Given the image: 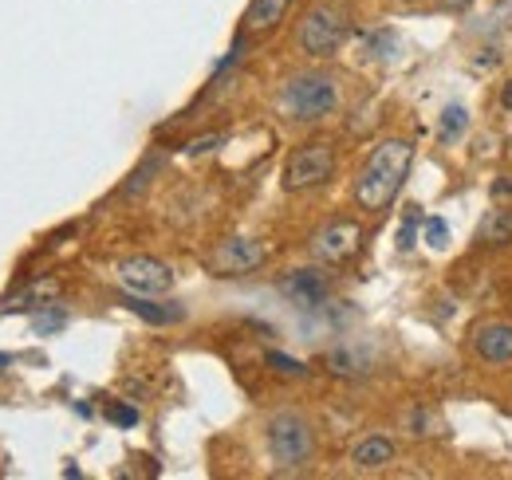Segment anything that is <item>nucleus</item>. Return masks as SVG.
I'll list each match as a JSON object with an SVG mask.
<instances>
[{
    "mask_svg": "<svg viewBox=\"0 0 512 480\" xmlns=\"http://www.w3.org/2000/svg\"><path fill=\"white\" fill-rule=\"evenodd\" d=\"M414 166V146L406 138H386L371 150L363 174L355 181V201L363 213H383L386 205L398 197L402 181Z\"/></svg>",
    "mask_w": 512,
    "mask_h": 480,
    "instance_id": "f257e3e1",
    "label": "nucleus"
},
{
    "mask_svg": "<svg viewBox=\"0 0 512 480\" xmlns=\"http://www.w3.org/2000/svg\"><path fill=\"white\" fill-rule=\"evenodd\" d=\"M280 103L296 122H320L339 107V83L327 71H300L284 83Z\"/></svg>",
    "mask_w": 512,
    "mask_h": 480,
    "instance_id": "f03ea898",
    "label": "nucleus"
},
{
    "mask_svg": "<svg viewBox=\"0 0 512 480\" xmlns=\"http://www.w3.org/2000/svg\"><path fill=\"white\" fill-rule=\"evenodd\" d=\"M213 146H221V138H201V142L190 146V154H205V150H213Z\"/></svg>",
    "mask_w": 512,
    "mask_h": 480,
    "instance_id": "5701e85b",
    "label": "nucleus"
},
{
    "mask_svg": "<svg viewBox=\"0 0 512 480\" xmlns=\"http://www.w3.org/2000/svg\"><path fill=\"white\" fill-rule=\"evenodd\" d=\"M347 36H351V24H347L343 8H335V4H316L300 24V48L316 60L335 56Z\"/></svg>",
    "mask_w": 512,
    "mask_h": 480,
    "instance_id": "20e7f679",
    "label": "nucleus"
},
{
    "mask_svg": "<svg viewBox=\"0 0 512 480\" xmlns=\"http://www.w3.org/2000/svg\"><path fill=\"white\" fill-rule=\"evenodd\" d=\"M465 126H469V115H465V107L449 103L446 111H442V122H438V138H442V142H457V138L465 134Z\"/></svg>",
    "mask_w": 512,
    "mask_h": 480,
    "instance_id": "dca6fc26",
    "label": "nucleus"
},
{
    "mask_svg": "<svg viewBox=\"0 0 512 480\" xmlns=\"http://www.w3.org/2000/svg\"><path fill=\"white\" fill-rule=\"evenodd\" d=\"M284 292L296 303H304V307H316V303L327 300L331 284H327V276L316 272V268H300V272H292V276L284 280Z\"/></svg>",
    "mask_w": 512,
    "mask_h": 480,
    "instance_id": "9d476101",
    "label": "nucleus"
},
{
    "mask_svg": "<svg viewBox=\"0 0 512 480\" xmlns=\"http://www.w3.org/2000/svg\"><path fill=\"white\" fill-rule=\"evenodd\" d=\"M422 237H426V244H430V248H446V244H449L446 221H442V217H430V221L422 225Z\"/></svg>",
    "mask_w": 512,
    "mask_h": 480,
    "instance_id": "a211bd4d",
    "label": "nucleus"
},
{
    "mask_svg": "<svg viewBox=\"0 0 512 480\" xmlns=\"http://www.w3.org/2000/svg\"><path fill=\"white\" fill-rule=\"evenodd\" d=\"M505 107H512V83H509V91H505Z\"/></svg>",
    "mask_w": 512,
    "mask_h": 480,
    "instance_id": "393cba45",
    "label": "nucleus"
},
{
    "mask_svg": "<svg viewBox=\"0 0 512 480\" xmlns=\"http://www.w3.org/2000/svg\"><path fill=\"white\" fill-rule=\"evenodd\" d=\"M111 421H119V425H138V410H134V406H123V402H115V406H111Z\"/></svg>",
    "mask_w": 512,
    "mask_h": 480,
    "instance_id": "aec40b11",
    "label": "nucleus"
},
{
    "mask_svg": "<svg viewBox=\"0 0 512 480\" xmlns=\"http://www.w3.org/2000/svg\"><path fill=\"white\" fill-rule=\"evenodd\" d=\"M493 16H497V20L505 24V28H512V0H501V4L493 8Z\"/></svg>",
    "mask_w": 512,
    "mask_h": 480,
    "instance_id": "4be33fe9",
    "label": "nucleus"
},
{
    "mask_svg": "<svg viewBox=\"0 0 512 480\" xmlns=\"http://www.w3.org/2000/svg\"><path fill=\"white\" fill-rule=\"evenodd\" d=\"M123 307H130L134 315H142L146 323H174V319H182L186 311L178 307V303H150V296H123Z\"/></svg>",
    "mask_w": 512,
    "mask_h": 480,
    "instance_id": "4468645a",
    "label": "nucleus"
},
{
    "mask_svg": "<svg viewBox=\"0 0 512 480\" xmlns=\"http://www.w3.org/2000/svg\"><path fill=\"white\" fill-rule=\"evenodd\" d=\"M394 461V441L390 437H367V441H359L355 449H351V465L355 469H386Z\"/></svg>",
    "mask_w": 512,
    "mask_h": 480,
    "instance_id": "9b49d317",
    "label": "nucleus"
},
{
    "mask_svg": "<svg viewBox=\"0 0 512 480\" xmlns=\"http://www.w3.org/2000/svg\"><path fill=\"white\" fill-rule=\"evenodd\" d=\"M260 264H264V244L245 240V237L217 244V252L209 256V268L221 272V276H245V272H253Z\"/></svg>",
    "mask_w": 512,
    "mask_h": 480,
    "instance_id": "0eeeda50",
    "label": "nucleus"
},
{
    "mask_svg": "<svg viewBox=\"0 0 512 480\" xmlns=\"http://www.w3.org/2000/svg\"><path fill=\"white\" fill-rule=\"evenodd\" d=\"M154 170H158V158H150V162H146V166H142V170H138V174H134V178H130L127 193H138V189H142V185H146V178H150V174H154Z\"/></svg>",
    "mask_w": 512,
    "mask_h": 480,
    "instance_id": "412c9836",
    "label": "nucleus"
},
{
    "mask_svg": "<svg viewBox=\"0 0 512 480\" xmlns=\"http://www.w3.org/2000/svg\"><path fill=\"white\" fill-rule=\"evenodd\" d=\"M359 237H363V233H359L355 221H335V225H327L323 233H316L312 252H316V260H323V264H343L347 256H355Z\"/></svg>",
    "mask_w": 512,
    "mask_h": 480,
    "instance_id": "6e6552de",
    "label": "nucleus"
},
{
    "mask_svg": "<svg viewBox=\"0 0 512 480\" xmlns=\"http://www.w3.org/2000/svg\"><path fill=\"white\" fill-rule=\"evenodd\" d=\"M477 244L481 248H505L512 244V209H497L477 225Z\"/></svg>",
    "mask_w": 512,
    "mask_h": 480,
    "instance_id": "f8f14e48",
    "label": "nucleus"
},
{
    "mask_svg": "<svg viewBox=\"0 0 512 480\" xmlns=\"http://www.w3.org/2000/svg\"><path fill=\"white\" fill-rule=\"evenodd\" d=\"M268 453L276 465L296 469L316 453V433L300 414H276L268 421Z\"/></svg>",
    "mask_w": 512,
    "mask_h": 480,
    "instance_id": "7ed1b4c3",
    "label": "nucleus"
},
{
    "mask_svg": "<svg viewBox=\"0 0 512 480\" xmlns=\"http://www.w3.org/2000/svg\"><path fill=\"white\" fill-rule=\"evenodd\" d=\"M327 366H331V374H339V378H355V374L367 370V359H363L359 351H351V347H335V351L327 355Z\"/></svg>",
    "mask_w": 512,
    "mask_h": 480,
    "instance_id": "2eb2a0df",
    "label": "nucleus"
},
{
    "mask_svg": "<svg viewBox=\"0 0 512 480\" xmlns=\"http://www.w3.org/2000/svg\"><path fill=\"white\" fill-rule=\"evenodd\" d=\"M473 351L481 362H512V323H481L473 331Z\"/></svg>",
    "mask_w": 512,
    "mask_h": 480,
    "instance_id": "1a4fd4ad",
    "label": "nucleus"
},
{
    "mask_svg": "<svg viewBox=\"0 0 512 480\" xmlns=\"http://www.w3.org/2000/svg\"><path fill=\"white\" fill-rule=\"evenodd\" d=\"M64 319H67V315H64V307H52V311H40L32 327H36L40 335H48V331H60V327H64Z\"/></svg>",
    "mask_w": 512,
    "mask_h": 480,
    "instance_id": "6ab92c4d",
    "label": "nucleus"
},
{
    "mask_svg": "<svg viewBox=\"0 0 512 480\" xmlns=\"http://www.w3.org/2000/svg\"><path fill=\"white\" fill-rule=\"evenodd\" d=\"M119 284L134 296H162L174 288V268L154 256H130L119 264Z\"/></svg>",
    "mask_w": 512,
    "mask_h": 480,
    "instance_id": "423d86ee",
    "label": "nucleus"
},
{
    "mask_svg": "<svg viewBox=\"0 0 512 480\" xmlns=\"http://www.w3.org/2000/svg\"><path fill=\"white\" fill-rule=\"evenodd\" d=\"M264 362H268L276 374H284V378H304V374H308V366H304V362L288 359V355H280V351H268Z\"/></svg>",
    "mask_w": 512,
    "mask_h": 480,
    "instance_id": "f3484780",
    "label": "nucleus"
},
{
    "mask_svg": "<svg viewBox=\"0 0 512 480\" xmlns=\"http://www.w3.org/2000/svg\"><path fill=\"white\" fill-rule=\"evenodd\" d=\"M288 12V0H253L249 12H245V32H268L284 20Z\"/></svg>",
    "mask_w": 512,
    "mask_h": 480,
    "instance_id": "ddd939ff",
    "label": "nucleus"
},
{
    "mask_svg": "<svg viewBox=\"0 0 512 480\" xmlns=\"http://www.w3.org/2000/svg\"><path fill=\"white\" fill-rule=\"evenodd\" d=\"M335 170V150L327 142H308L300 150H292V158L284 162V189L300 193V189H316L331 178Z\"/></svg>",
    "mask_w": 512,
    "mask_h": 480,
    "instance_id": "39448f33",
    "label": "nucleus"
},
{
    "mask_svg": "<svg viewBox=\"0 0 512 480\" xmlns=\"http://www.w3.org/2000/svg\"><path fill=\"white\" fill-rule=\"evenodd\" d=\"M442 4H446V8H469L473 0H442Z\"/></svg>",
    "mask_w": 512,
    "mask_h": 480,
    "instance_id": "b1692460",
    "label": "nucleus"
}]
</instances>
